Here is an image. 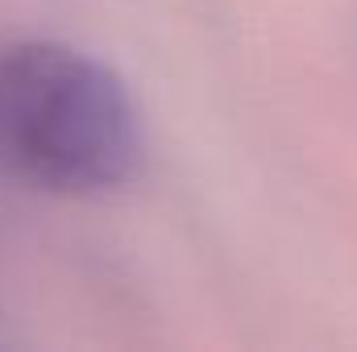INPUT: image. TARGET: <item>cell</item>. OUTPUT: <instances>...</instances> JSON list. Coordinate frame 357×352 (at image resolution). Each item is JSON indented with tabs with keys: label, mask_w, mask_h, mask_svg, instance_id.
<instances>
[{
	"label": "cell",
	"mask_w": 357,
	"mask_h": 352,
	"mask_svg": "<svg viewBox=\"0 0 357 352\" xmlns=\"http://www.w3.org/2000/svg\"><path fill=\"white\" fill-rule=\"evenodd\" d=\"M146 154L121 75L63 42L0 50V170L21 186L91 199L125 186Z\"/></svg>",
	"instance_id": "cell-1"
}]
</instances>
